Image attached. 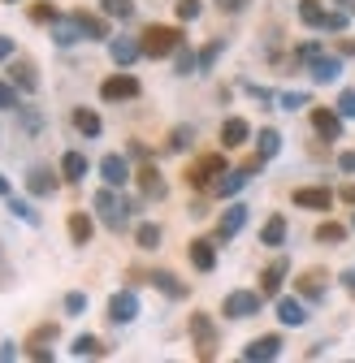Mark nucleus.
I'll return each mask as SVG.
<instances>
[{
	"instance_id": "nucleus-1",
	"label": "nucleus",
	"mask_w": 355,
	"mask_h": 363,
	"mask_svg": "<svg viewBox=\"0 0 355 363\" xmlns=\"http://www.w3.org/2000/svg\"><path fill=\"white\" fill-rule=\"evenodd\" d=\"M139 48H143V57H152V61L173 57L178 48H182V30H178V26H160V22H152V26H143V35H139Z\"/></svg>"
},
{
	"instance_id": "nucleus-2",
	"label": "nucleus",
	"mask_w": 355,
	"mask_h": 363,
	"mask_svg": "<svg viewBox=\"0 0 355 363\" xmlns=\"http://www.w3.org/2000/svg\"><path fill=\"white\" fill-rule=\"evenodd\" d=\"M221 173H226V156H221V152H204V156H195L187 164V186L191 191H212V182Z\"/></svg>"
},
{
	"instance_id": "nucleus-3",
	"label": "nucleus",
	"mask_w": 355,
	"mask_h": 363,
	"mask_svg": "<svg viewBox=\"0 0 355 363\" xmlns=\"http://www.w3.org/2000/svg\"><path fill=\"white\" fill-rule=\"evenodd\" d=\"M191 342H195V359H217V346H221V337H217V325H212V315L208 311H191Z\"/></svg>"
},
{
	"instance_id": "nucleus-4",
	"label": "nucleus",
	"mask_w": 355,
	"mask_h": 363,
	"mask_svg": "<svg viewBox=\"0 0 355 363\" xmlns=\"http://www.w3.org/2000/svg\"><path fill=\"white\" fill-rule=\"evenodd\" d=\"M139 91H143V82L135 78V74H109L104 82H100V100L104 104H126V100H139Z\"/></svg>"
},
{
	"instance_id": "nucleus-5",
	"label": "nucleus",
	"mask_w": 355,
	"mask_h": 363,
	"mask_svg": "<svg viewBox=\"0 0 355 363\" xmlns=\"http://www.w3.org/2000/svg\"><path fill=\"white\" fill-rule=\"evenodd\" d=\"M260 303H264V294H260V290H230V294H226V303H221V311H226L230 320H247V315H256V311H260Z\"/></svg>"
},
{
	"instance_id": "nucleus-6",
	"label": "nucleus",
	"mask_w": 355,
	"mask_h": 363,
	"mask_svg": "<svg viewBox=\"0 0 355 363\" xmlns=\"http://www.w3.org/2000/svg\"><path fill=\"white\" fill-rule=\"evenodd\" d=\"M295 290H299L303 303H321L325 290H329V272H325V268H307V272H299V277H295Z\"/></svg>"
},
{
	"instance_id": "nucleus-7",
	"label": "nucleus",
	"mask_w": 355,
	"mask_h": 363,
	"mask_svg": "<svg viewBox=\"0 0 355 363\" xmlns=\"http://www.w3.org/2000/svg\"><path fill=\"white\" fill-rule=\"evenodd\" d=\"M96 212H100V220L109 225V230H121V225H126V199H117L113 195V186H104L100 195H96Z\"/></svg>"
},
{
	"instance_id": "nucleus-8",
	"label": "nucleus",
	"mask_w": 355,
	"mask_h": 363,
	"mask_svg": "<svg viewBox=\"0 0 355 363\" xmlns=\"http://www.w3.org/2000/svg\"><path fill=\"white\" fill-rule=\"evenodd\" d=\"M295 208H307V212H329L334 208V191L329 186H295Z\"/></svg>"
},
{
	"instance_id": "nucleus-9",
	"label": "nucleus",
	"mask_w": 355,
	"mask_h": 363,
	"mask_svg": "<svg viewBox=\"0 0 355 363\" xmlns=\"http://www.w3.org/2000/svg\"><path fill=\"white\" fill-rule=\"evenodd\" d=\"M9 82H13L18 91H26V96H35V91H39L35 61H31V57H9Z\"/></svg>"
},
{
	"instance_id": "nucleus-10",
	"label": "nucleus",
	"mask_w": 355,
	"mask_h": 363,
	"mask_svg": "<svg viewBox=\"0 0 355 363\" xmlns=\"http://www.w3.org/2000/svg\"><path fill=\"white\" fill-rule=\"evenodd\" d=\"M109 320L113 325H130V320H135V315H139V298H135V290H117L113 298H109Z\"/></svg>"
},
{
	"instance_id": "nucleus-11",
	"label": "nucleus",
	"mask_w": 355,
	"mask_h": 363,
	"mask_svg": "<svg viewBox=\"0 0 355 363\" xmlns=\"http://www.w3.org/2000/svg\"><path fill=\"white\" fill-rule=\"evenodd\" d=\"M278 354H282V333H264V337H251L243 346L247 363H264V359H278Z\"/></svg>"
},
{
	"instance_id": "nucleus-12",
	"label": "nucleus",
	"mask_w": 355,
	"mask_h": 363,
	"mask_svg": "<svg viewBox=\"0 0 355 363\" xmlns=\"http://www.w3.org/2000/svg\"><path fill=\"white\" fill-rule=\"evenodd\" d=\"M61 182H65V177H57V169H48V164H35V169L26 173V191L43 199V195H57V186H61Z\"/></svg>"
},
{
	"instance_id": "nucleus-13",
	"label": "nucleus",
	"mask_w": 355,
	"mask_h": 363,
	"mask_svg": "<svg viewBox=\"0 0 355 363\" xmlns=\"http://www.w3.org/2000/svg\"><path fill=\"white\" fill-rule=\"evenodd\" d=\"M100 177H104V186H126L135 173H130V164H126L121 152H109V156L100 160Z\"/></svg>"
},
{
	"instance_id": "nucleus-14",
	"label": "nucleus",
	"mask_w": 355,
	"mask_h": 363,
	"mask_svg": "<svg viewBox=\"0 0 355 363\" xmlns=\"http://www.w3.org/2000/svg\"><path fill=\"white\" fill-rule=\"evenodd\" d=\"M243 225H247V208L243 203H230L226 212H221V220H217V242H230Z\"/></svg>"
},
{
	"instance_id": "nucleus-15",
	"label": "nucleus",
	"mask_w": 355,
	"mask_h": 363,
	"mask_svg": "<svg viewBox=\"0 0 355 363\" xmlns=\"http://www.w3.org/2000/svg\"><path fill=\"white\" fill-rule=\"evenodd\" d=\"M135 182H139V191H143V199H165V191H169L156 164H139V169H135Z\"/></svg>"
},
{
	"instance_id": "nucleus-16",
	"label": "nucleus",
	"mask_w": 355,
	"mask_h": 363,
	"mask_svg": "<svg viewBox=\"0 0 355 363\" xmlns=\"http://www.w3.org/2000/svg\"><path fill=\"white\" fill-rule=\"evenodd\" d=\"M286 272H290V264H286V259H273L269 268L260 272V294H264V298H278V294H282V281H286Z\"/></svg>"
},
{
	"instance_id": "nucleus-17",
	"label": "nucleus",
	"mask_w": 355,
	"mask_h": 363,
	"mask_svg": "<svg viewBox=\"0 0 355 363\" xmlns=\"http://www.w3.org/2000/svg\"><path fill=\"white\" fill-rule=\"evenodd\" d=\"M187 255H191V264H195L200 272H212V268H217V238H191Z\"/></svg>"
},
{
	"instance_id": "nucleus-18",
	"label": "nucleus",
	"mask_w": 355,
	"mask_h": 363,
	"mask_svg": "<svg viewBox=\"0 0 355 363\" xmlns=\"http://www.w3.org/2000/svg\"><path fill=\"white\" fill-rule=\"evenodd\" d=\"M312 130L321 139H342V113L338 108H312Z\"/></svg>"
},
{
	"instance_id": "nucleus-19",
	"label": "nucleus",
	"mask_w": 355,
	"mask_h": 363,
	"mask_svg": "<svg viewBox=\"0 0 355 363\" xmlns=\"http://www.w3.org/2000/svg\"><path fill=\"white\" fill-rule=\"evenodd\" d=\"M65 230H70V242L74 247H87V242H92V234H96V220L87 216V212H70Z\"/></svg>"
},
{
	"instance_id": "nucleus-20",
	"label": "nucleus",
	"mask_w": 355,
	"mask_h": 363,
	"mask_svg": "<svg viewBox=\"0 0 355 363\" xmlns=\"http://www.w3.org/2000/svg\"><path fill=\"white\" fill-rule=\"evenodd\" d=\"M148 281L165 294V298H187V281H178L169 268H156V272H148Z\"/></svg>"
},
{
	"instance_id": "nucleus-21",
	"label": "nucleus",
	"mask_w": 355,
	"mask_h": 363,
	"mask_svg": "<svg viewBox=\"0 0 355 363\" xmlns=\"http://www.w3.org/2000/svg\"><path fill=\"white\" fill-rule=\"evenodd\" d=\"M247 134H251V125L243 117H226V121H221V147H243Z\"/></svg>"
},
{
	"instance_id": "nucleus-22",
	"label": "nucleus",
	"mask_w": 355,
	"mask_h": 363,
	"mask_svg": "<svg viewBox=\"0 0 355 363\" xmlns=\"http://www.w3.org/2000/svg\"><path fill=\"white\" fill-rule=\"evenodd\" d=\"M307 69H312V82H334V78L342 74V61H338V57H325V52H317L312 61H307Z\"/></svg>"
},
{
	"instance_id": "nucleus-23",
	"label": "nucleus",
	"mask_w": 355,
	"mask_h": 363,
	"mask_svg": "<svg viewBox=\"0 0 355 363\" xmlns=\"http://www.w3.org/2000/svg\"><path fill=\"white\" fill-rule=\"evenodd\" d=\"M243 182H247V173L243 169H226L217 182H212V195H221V199H234L239 191H243Z\"/></svg>"
},
{
	"instance_id": "nucleus-24",
	"label": "nucleus",
	"mask_w": 355,
	"mask_h": 363,
	"mask_svg": "<svg viewBox=\"0 0 355 363\" xmlns=\"http://www.w3.org/2000/svg\"><path fill=\"white\" fill-rule=\"evenodd\" d=\"M74 22H78L82 39H109V22H104V18H96V13L78 9V13H74Z\"/></svg>"
},
{
	"instance_id": "nucleus-25",
	"label": "nucleus",
	"mask_w": 355,
	"mask_h": 363,
	"mask_svg": "<svg viewBox=\"0 0 355 363\" xmlns=\"http://www.w3.org/2000/svg\"><path fill=\"white\" fill-rule=\"evenodd\" d=\"M70 350H74V359H104V354H109V346H104L100 337H92V333H78Z\"/></svg>"
},
{
	"instance_id": "nucleus-26",
	"label": "nucleus",
	"mask_w": 355,
	"mask_h": 363,
	"mask_svg": "<svg viewBox=\"0 0 355 363\" xmlns=\"http://www.w3.org/2000/svg\"><path fill=\"white\" fill-rule=\"evenodd\" d=\"M278 320L290 325V329L307 320V311H303V298H299V294H295V298H278Z\"/></svg>"
},
{
	"instance_id": "nucleus-27",
	"label": "nucleus",
	"mask_w": 355,
	"mask_h": 363,
	"mask_svg": "<svg viewBox=\"0 0 355 363\" xmlns=\"http://www.w3.org/2000/svg\"><path fill=\"white\" fill-rule=\"evenodd\" d=\"M70 121H74V130H78V134H87V139H96V134L104 130L100 113H92V108H74V117H70Z\"/></svg>"
},
{
	"instance_id": "nucleus-28",
	"label": "nucleus",
	"mask_w": 355,
	"mask_h": 363,
	"mask_svg": "<svg viewBox=\"0 0 355 363\" xmlns=\"http://www.w3.org/2000/svg\"><path fill=\"white\" fill-rule=\"evenodd\" d=\"M109 52H113L117 65H135V57H143L139 39H113V43H109Z\"/></svg>"
},
{
	"instance_id": "nucleus-29",
	"label": "nucleus",
	"mask_w": 355,
	"mask_h": 363,
	"mask_svg": "<svg viewBox=\"0 0 355 363\" xmlns=\"http://www.w3.org/2000/svg\"><path fill=\"white\" fill-rule=\"evenodd\" d=\"M260 242L264 247H282L286 242V216H269L260 225Z\"/></svg>"
},
{
	"instance_id": "nucleus-30",
	"label": "nucleus",
	"mask_w": 355,
	"mask_h": 363,
	"mask_svg": "<svg viewBox=\"0 0 355 363\" xmlns=\"http://www.w3.org/2000/svg\"><path fill=\"white\" fill-rule=\"evenodd\" d=\"M325 9H321V0H299V22L303 26H312V30H325Z\"/></svg>"
},
{
	"instance_id": "nucleus-31",
	"label": "nucleus",
	"mask_w": 355,
	"mask_h": 363,
	"mask_svg": "<svg viewBox=\"0 0 355 363\" xmlns=\"http://www.w3.org/2000/svg\"><path fill=\"white\" fill-rule=\"evenodd\" d=\"M61 177L65 182H82L87 177V156L82 152H65L61 156Z\"/></svg>"
},
{
	"instance_id": "nucleus-32",
	"label": "nucleus",
	"mask_w": 355,
	"mask_h": 363,
	"mask_svg": "<svg viewBox=\"0 0 355 363\" xmlns=\"http://www.w3.org/2000/svg\"><path fill=\"white\" fill-rule=\"evenodd\" d=\"M317 242H321V247H338V242H346V225H338V220H321V225H317Z\"/></svg>"
},
{
	"instance_id": "nucleus-33",
	"label": "nucleus",
	"mask_w": 355,
	"mask_h": 363,
	"mask_svg": "<svg viewBox=\"0 0 355 363\" xmlns=\"http://www.w3.org/2000/svg\"><path fill=\"white\" fill-rule=\"evenodd\" d=\"M256 139H260V156H264V160H273V156L282 152V134H278L273 125H264V130L256 134Z\"/></svg>"
},
{
	"instance_id": "nucleus-34",
	"label": "nucleus",
	"mask_w": 355,
	"mask_h": 363,
	"mask_svg": "<svg viewBox=\"0 0 355 363\" xmlns=\"http://www.w3.org/2000/svg\"><path fill=\"white\" fill-rule=\"evenodd\" d=\"M53 39H57V43H74V39H82V30H78L74 13H70V18H57V22H53Z\"/></svg>"
},
{
	"instance_id": "nucleus-35",
	"label": "nucleus",
	"mask_w": 355,
	"mask_h": 363,
	"mask_svg": "<svg viewBox=\"0 0 355 363\" xmlns=\"http://www.w3.org/2000/svg\"><path fill=\"white\" fill-rule=\"evenodd\" d=\"M135 242H139L143 251H156V247H160V225H156V220H143L139 230H135Z\"/></svg>"
},
{
	"instance_id": "nucleus-36",
	"label": "nucleus",
	"mask_w": 355,
	"mask_h": 363,
	"mask_svg": "<svg viewBox=\"0 0 355 363\" xmlns=\"http://www.w3.org/2000/svg\"><path fill=\"white\" fill-rule=\"evenodd\" d=\"M221 48H226V39H212V43H204V48H200V69H212V61L221 57Z\"/></svg>"
},
{
	"instance_id": "nucleus-37",
	"label": "nucleus",
	"mask_w": 355,
	"mask_h": 363,
	"mask_svg": "<svg viewBox=\"0 0 355 363\" xmlns=\"http://www.w3.org/2000/svg\"><path fill=\"white\" fill-rule=\"evenodd\" d=\"M9 212H13V216H22L26 225H39V212H35L26 199H13V195H9Z\"/></svg>"
},
{
	"instance_id": "nucleus-38",
	"label": "nucleus",
	"mask_w": 355,
	"mask_h": 363,
	"mask_svg": "<svg viewBox=\"0 0 355 363\" xmlns=\"http://www.w3.org/2000/svg\"><path fill=\"white\" fill-rule=\"evenodd\" d=\"M200 0H178V5H173V13H178V22H195L200 18Z\"/></svg>"
},
{
	"instance_id": "nucleus-39",
	"label": "nucleus",
	"mask_w": 355,
	"mask_h": 363,
	"mask_svg": "<svg viewBox=\"0 0 355 363\" xmlns=\"http://www.w3.org/2000/svg\"><path fill=\"white\" fill-rule=\"evenodd\" d=\"M100 9H104L109 18H130V13H135V5H130V0H100Z\"/></svg>"
},
{
	"instance_id": "nucleus-40",
	"label": "nucleus",
	"mask_w": 355,
	"mask_h": 363,
	"mask_svg": "<svg viewBox=\"0 0 355 363\" xmlns=\"http://www.w3.org/2000/svg\"><path fill=\"white\" fill-rule=\"evenodd\" d=\"M57 5H48V0H39V5H31V22H57Z\"/></svg>"
},
{
	"instance_id": "nucleus-41",
	"label": "nucleus",
	"mask_w": 355,
	"mask_h": 363,
	"mask_svg": "<svg viewBox=\"0 0 355 363\" xmlns=\"http://www.w3.org/2000/svg\"><path fill=\"white\" fill-rule=\"evenodd\" d=\"M65 311H70V315H82V311H87V294H82V290H70V294H65Z\"/></svg>"
},
{
	"instance_id": "nucleus-42",
	"label": "nucleus",
	"mask_w": 355,
	"mask_h": 363,
	"mask_svg": "<svg viewBox=\"0 0 355 363\" xmlns=\"http://www.w3.org/2000/svg\"><path fill=\"white\" fill-rule=\"evenodd\" d=\"M191 143V125H178L173 134H169V152H182Z\"/></svg>"
},
{
	"instance_id": "nucleus-43",
	"label": "nucleus",
	"mask_w": 355,
	"mask_h": 363,
	"mask_svg": "<svg viewBox=\"0 0 355 363\" xmlns=\"http://www.w3.org/2000/svg\"><path fill=\"white\" fill-rule=\"evenodd\" d=\"M0 108H18V86L13 82H0Z\"/></svg>"
},
{
	"instance_id": "nucleus-44",
	"label": "nucleus",
	"mask_w": 355,
	"mask_h": 363,
	"mask_svg": "<svg viewBox=\"0 0 355 363\" xmlns=\"http://www.w3.org/2000/svg\"><path fill=\"white\" fill-rule=\"evenodd\" d=\"M212 5H217L221 13H243V9L251 5V0H212Z\"/></svg>"
},
{
	"instance_id": "nucleus-45",
	"label": "nucleus",
	"mask_w": 355,
	"mask_h": 363,
	"mask_svg": "<svg viewBox=\"0 0 355 363\" xmlns=\"http://www.w3.org/2000/svg\"><path fill=\"white\" fill-rule=\"evenodd\" d=\"M338 113L342 117H355V91H342V96H338Z\"/></svg>"
},
{
	"instance_id": "nucleus-46",
	"label": "nucleus",
	"mask_w": 355,
	"mask_h": 363,
	"mask_svg": "<svg viewBox=\"0 0 355 363\" xmlns=\"http://www.w3.org/2000/svg\"><path fill=\"white\" fill-rule=\"evenodd\" d=\"M299 104H307V96H303V91H286V96H282V108H299Z\"/></svg>"
},
{
	"instance_id": "nucleus-47",
	"label": "nucleus",
	"mask_w": 355,
	"mask_h": 363,
	"mask_svg": "<svg viewBox=\"0 0 355 363\" xmlns=\"http://www.w3.org/2000/svg\"><path fill=\"white\" fill-rule=\"evenodd\" d=\"M325 30H334V35H338V30H346V13H338V9H334V13L325 18Z\"/></svg>"
},
{
	"instance_id": "nucleus-48",
	"label": "nucleus",
	"mask_w": 355,
	"mask_h": 363,
	"mask_svg": "<svg viewBox=\"0 0 355 363\" xmlns=\"http://www.w3.org/2000/svg\"><path fill=\"white\" fill-rule=\"evenodd\" d=\"M321 48H317V43H299V48H295V61H312Z\"/></svg>"
},
{
	"instance_id": "nucleus-49",
	"label": "nucleus",
	"mask_w": 355,
	"mask_h": 363,
	"mask_svg": "<svg viewBox=\"0 0 355 363\" xmlns=\"http://www.w3.org/2000/svg\"><path fill=\"white\" fill-rule=\"evenodd\" d=\"M338 169H342V173H355V152H342V156H338Z\"/></svg>"
},
{
	"instance_id": "nucleus-50",
	"label": "nucleus",
	"mask_w": 355,
	"mask_h": 363,
	"mask_svg": "<svg viewBox=\"0 0 355 363\" xmlns=\"http://www.w3.org/2000/svg\"><path fill=\"white\" fill-rule=\"evenodd\" d=\"M9 57H13V39L0 35V61H9Z\"/></svg>"
},
{
	"instance_id": "nucleus-51",
	"label": "nucleus",
	"mask_w": 355,
	"mask_h": 363,
	"mask_svg": "<svg viewBox=\"0 0 355 363\" xmlns=\"http://www.w3.org/2000/svg\"><path fill=\"white\" fill-rule=\"evenodd\" d=\"M338 199H342V203H351V208H355V186H338Z\"/></svg>"
},
{
	"instance_id": "nucleus-52",
	"label": "nucleus",
	"mask_w": 355,
	"mask_h": 363,
	"mask_svg": "<svg viewBox=\"0 0 355 363\" xmlns=\"http://www.w3.org/2000/svg\"><path fill=\"white\" fill-rule=\"evenodd\" d=\"M355 52V39H338V57H351Z\"/></svg>"
},
{
	"instance_id": "nucleus-53",
	"label": "nucleus",
	"mask_w": 355,
	"mask_h": 363,
	"mask_svg": "<svg viewBox=\"0 0 355 363\" xmlns=\"http://www.w3.org/2000/svg\"><path fill=\"white\" fill-rule=\"evenodd\" d=\"M342 286H346V290H355V272H342Z\"/></svg>"
},
{
	"instance_id": "nucleus-54",
	"label": "nucleus",
	"mask_w": 355,
	"mask_h": 363,
	"mask_svg": "<svg viewBox=\"0 0 355 363\" xmlns=\"http://www.w3.org/2000/svg\"><path fill=\"white\" fill-rule=\"evenodd\" d=\"M0 195H5V199L13 195V191H9V182H5V173H0Z\"/></svg>"
},
{
	"instance_id": "nucleus-55",
	"label": "nucleus",
	"mask_w": 355,
	"mask_h": 363,
	"mask_svg": "<svg viewBox=\"0 0 355 363\" xmlns=\"http://www.w3.org/2000/svg\"><path fill=\"white\" fill-rule=\"evenodd\" d=\"M338 5H346V9H351V5H355V0H338Z\"/></svg>"
},
{
	"instance_id": "nucleus-56",
	"label": "nucleus",
	"mask_w": 355,
	"mask_h": 363,
	"mask_svg": "<svg viewBox=\"0 0 355 363\" xmlns=\"http://www.w3.org/2000/svg\"><path fill=\"white\" fill-rule=\"evenodd\" d=\"M9 5H18V0H9Z\"/></svg>"
}]
</instances>
